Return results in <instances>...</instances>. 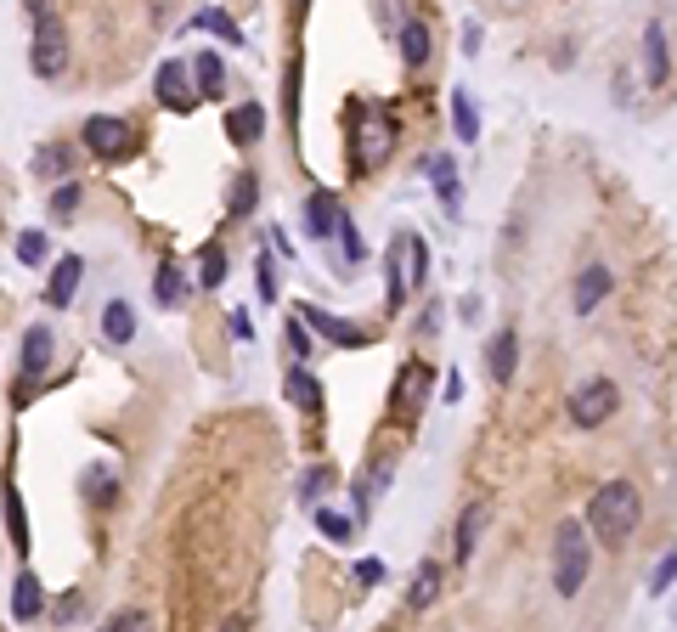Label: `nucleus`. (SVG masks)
<instances>
[{"mask_svg": "<svg viewBox=\"0 0 677 632\" xmlns=\"http://www.w3.org/2000/svg\"><path fill=\"white\" fill-rule=\"evenodd\" d=\"M638 520H644V491L632 486V480H610V486L593 491L582 525H587V537H599L604 548H627Z\"/></svg>", "mask_w": 677, "mask_h": 632, "instance_id": "obj_1", "label": "nucleus"}, {"mask_svg": "<svg viewBox=\"0 0 677 632\" xmlns=\"http://www.w3.org/2000/svg\"><path fill=\"white\" fill-rule=\"evenodd\" d=\"M384 277H390V311L418 294L429 283V243L418 232H395L390 237V254H384Z\"/></svg>", "mask_w": 677, "mask_h": 632, "instance_id": "obj_2", "label": "nucleus"}, {"mask_svg": "<svg viewBox=\"0 0 677 632\" xmlns=\"http://www.w3.org/2000/svg\"><path fill=\"white\" fill-rule=\"evenodd\" d=\"M587 570H593V537H587L582 520H565L553 531V593L576 599L587 587Z\"/></svg>", "mask_w": 677, "mask_h": 632, "instance_id": "obj_3", "label": "nucleus"}, {"mask_svg": "<svg viewBox=\"0 0 677 632\" xmlns=\"http://www.w3.org/2000/svg\"><path fill=\"white\" fill-rule=\"evenodd\" d=\"M79 147H85L91 158H102V164H125V158L136 153V130H130V119L91 113V119H85V130H79Z\"/></svg>", "mask_w": 677, "mask_h": 632, "instance_id": "obj_4", "label": "nucleus"}, {"mask_svg": "<svg viewBox=\"0 0 677 632\" xmlns=\"http://www.w3.org/2000/svg\"><path fill=\"white\" fill-rule=\"evenodd\" d=\"M68 23L57 12H40L34 17V46H29V63L40 79H63L68 74Z\"/></svg>", "mask_w": 677, "mask_h": 632, "instance_id": "obj_5", "label": "nucleus"}, {"mask_svg": "<svg viewBox=\"0 0 677 632\" xmlns=\"http://www.w3.org/2000/svg\"><path fill=\"white\" fill-rule=\"evenodd\" d=\"M615 407H621V390H615V379H587V384H576L570 390V424L576 429H599V424H610L615 418Z\"/></svg>", "mask_w": 677, "mask_h": 632, "instance_id": "obj_6", "label": "nucleus"}, {"mask_svg": "<svg viewBox=\"0 0 677 632\" xmlns=\"http://www.w3.org/2000/svg\"><path fill=\"white\" fill-rule=\"evenodd\" d=\"M192 79V68L181 63V57H170V63H158V74H153V91H158V102L170 113H192V102H198V91L187 85Z\"/></svg>", "mask_w": 677, "mask_h": 632, "instance_id": "obj_7", "label": "nucleus"}, {"mask_svg": "<svg viewBox=\"0 0 677 632\" xmlns=\"http://www.w3.org/2000/svg\"><path fill=\"white\" fill-rule=\"evenodd\" d=\"M514 362H520V333L514 328H497L491 333V345H486V373L497 390H508L514 384Z\"/></svg>", "mask_w": 677, "mask_h": 632, "instance_id": "obj_8", "label": "nucleus"}, {"mask_svg": "<svg viewBox=\"0 0 677 632\" xmlns=\"http://www.w3.org/2000/svg\"><path fill=\"white\" fill-rule=\"evenodd\" d=\"M79 283H85V260L79 254H63L57 266H51V283H46V305L51 311H68L79 294Z\"/></svg>", "mask_w": 677, "mask_h": 632, "instance_id": "obj_9", "label": "nucleus"}, {"mask_svg": "<svg viewBox=\"0 0 677 632\" xmlns=\"http://www.w3.org/2000/svg\"><path fill=\"white\" fill-rule=\"evenodd\" d=\"M79 158H85V147L46 142L40 153H34V175H40V181H68V175H79Z\"/></svg>", "mask_w": 677, "mask_h": 632, "instance_id": "obj_10", "label": "nucleus"}, {"mask_svg": "<svg viewBox=\"0 0 677 632\" xmlns=\"http://www.w3.org/2000/svg\"><path fill=\"white\" fill-rule=\"evenodd\" d=\"M610 266H582V277H576V294H570V305H576V316H593L604 300H610Z\"/></svg>", "mask_w": 677, "mask_h": 632, "instance_id": "obj_11", "label": "nucleus"}, {"mask_svg": "<svg viewBox=\"0 0 677 632\" xmlns=\"http://www.w3.org/2000/svg\"><path fill=\"white\" fill-rule=\"evenodd\" d=\"M644 74H649V85H655V91L672 79V46H666V23H661V17L644 29Z\"/></svg>", "mask_w": 677, "mask_h": 632, "instance_id": "obj_12", "label": "nucleus"}, {"mask_svg": "<svg viewBox=\"0 0 677 632\" xmlns=\"http://www.w3.org/2000/svg\"><path fill=\"white\" fill-rule=\"evenodd\" d=\"M294 311L305 316V328H316V333H328L333 345H350V350H362L367 345V328H356V322H339V316H328V311H316V305H294Z\"/></svg>", "mask_w": 677, "mask_h": 632, "instance_id": "obj_13", "label": "nucleus"}, {"mask_svg": "<svg viewBox=\"0 0 677 632\" xmlns=\"http://www.w3.org/2000/svg\"><path fill=\"white\" fill-rule=\"evenodd\" d=\"M51 356H57V339H51V328H46V322H34V328H23V356H17V362H23V373H29V379H40V373H46V367H51Z\"/></svg>", "mask_w": 677, "mask_h": 632, "instance_id": "obj_14", "label": "nucleus"}, {"mask_svg": "<svg viewBox=\"0 0 677 632\" xmlns=\"http://www.w3.org/2000/svg\"><path fill=\"white\" fill-rule=\"evenodd\" d=\"M226 136H232L237 147H254L260 136H266V108H260V102L232 108V113H226Z\"/></svg>", "mask_w": 677, "mask_h": 632, "instance_id": "obj_15", "label": "nucleus"}, {"mask_svg": "<svg viewBox=\"0 0 677 632\" xmlns=\"http://www.w3.org/2000/svg\"><path fill=\"white\" fill-rule=\"evenodd\" d=\"M339 215H345V204H339L333 192H311V198H305V232L311 237H333Z\"/></svg>", "mask_w": 677, "mask_h": 632, "instance_id": "obj_16", "label": "nucleus"}, {"mask_svg": "<svg viewBox=\"0 0 677 632\" xmlns=\"http://www.w3.org/2000/svg\"><path fill=\"white\" fill-rule=\"evenodd\" d=\"M187 68H192V79H198L192 91L204 96V102H221V96H226V63H221V51H204V57H198V63H187Z\"/></svg>", "mask_w": 677, "mask_h": 632, "instance_id": "obj_17", "label": "nucleus"}, {"mask_svg": "<svg viewBox=\"0 0 677 632\" xmlns=\"http://www.w3.org/2000/svg\"><path fill=\"white\" fill-rule=\"evenodd\" d=\"M12 616H17V621H40V616H46V587H40V576H34V570H23V576H17V587H12Z\"/></svg>", "mask_w": 677, "mask_h": 632, "instance_id": "obj_18", "label": "nucleus"}, {"mask_svg": "<svg viewBox=\"0 0 677 632\" xmlns=\"http://www.w3.org/2000/svg\"><path fill=\"white\" fill-rule=\"evenodd\" d=\"M429 46H435V40H429V23L407 17V23H401V68H407V74H418V68L429 63Z\"/></svg>", "mask_w": 677, "mask_h": 632, "instance_id": "obj_19", "label": "nucleus"}, {"mask_svg": "<svg viewBox=\"0 0 677 632\" xmlns=\"http://www.w3.org/2000/svg\"><path fill=\"white\" fill-rule=\"evenodd\" d=\"M486 520H491V508H486V503H469L463 514H457V565H469V559H474V542H480Z\"/></svg>", "mask_w": 677, "mask_h": 632, "instance_id": "obj_20", "label": "nucleus"}, {"mask_svg": "<svg viewBox=\"0 0 677 632\" xmlns=\"http://www.w3.org/2000/svg\"><path fill=\"white\" fill-rule=\"evenodd\" d=\"M429 390V367H401V379H395V412H401V418H412V412L424 407V401H418V395Z\"/></svg>", "mask_w": 677, "mask_h": 632, "instance_id": "obj_21", "label": "nucleus"}, {"mask_svg": "<svg viewBox=\"0 0 677 632\" xmlns=\"http://www.w3.org/2000/svg\"><path fill=\"white\" fill-rule=\"evenodd\" d=\"M192 29H198V34H215L221 46H249V40H243V29H237V17L221 12V6H204V12L192 17Z\"/></svg>", "mask_w": 677, "mask_h": 632, "instance_id": "obj_22", "label": "nucleus"}, {"mask_svg": "<svg viewBox=\"0 0 677 632\" xmlns=\"http://www.w3.org/2000/svg\"><path fill=\"white\" fill-rule=\"evenodd\" d=\"M226 271H232L226 266V243L221 237H209L204 249H198V283H204V294H215V288L226 283Z\"/></svg>", "mask_w": 677, "mask_h": 632, "instance_id": "obj_23", "label": "nucleus"}, {"mask_svg": "<svg viewBox=\"0 0 677 632\" xmlns=\"http://www.w3.org/2000/svg\"><path fill=\"white\" fill-rule=\"evenodd\" d=\"M102 339H108V345H130V339H136V311H130L125 300L102 305Z\"/></svg>", "mask_w": 677, "mask_h": 632, "instance_id": "obj_24", "label": "nucleus"}, {"mask_svg": "<svg viewBox=\"0 0 677 632\" xmlns=\"http://www.w3.org/2000/svg\"><path fill=\"white\" fill-rule=\"evenodd\" d=\"M288 401H294L305 418H322V384H316L305 367H294V373H288Z\"/></svg>", "mask_w": 677, "mask_h": 632, "instance_id": "obj_25", "label": "nucleus"}, {"mask_svg": "<svg viewBox=\"0 0 677 632\" xmlns=\"http://www.w3.org/2000/svg\"><path fill=\"white\" fill-rule=\"evenodd\" d=\"M435 593H441V565H435V559H424V565L412 570L407 604H412V610H429V604H435Z\"/></svg>", "mask_w": 677, "mask_h": 632, "instance_id": "obj_26", "label": "nucleus"}, {"mask_svg": "<svg viewBox=\"0 0 677 632\" xmlns=\"http://www.w3.org/2000/svg\"><path fill=\"white\" fill-rule=\"evenodd\" d=\"M424 175L435 181V192H441V204H446V209H457V164H452V153H435V158H424Z\"/></svg>", "mask_w": 677, "mask_h": 632, "instance_id": "obj_27", "label": "nucleus"}, {"mask_svg": "<svg viewBox=\"0 0 677 632\" xmlns=\"http://www.w3.org/2000/svg\"><path fill=\"white\" fill-rule=\"evenodd\" d=\"M153 300L164 305V311H175V305L187 300V277H181V266H158L153 271Z\"/></svg>", "mask_w": 677, "mask_h": 632, "instance_id": "obj_28", "label": "nucleus"}, {"mask_svg": "<svg viewBox=\"0 0 677 632\" xmlns=\"http://www.w3.org/2000/svg\"><path fill=\"white\" fill-rule=\"evenodd\" d=\"M254 204H260V175H237L232 181V198H226V215L232 221H243V215H254Z\"/></svg>", "mask_w": 677, "mask_h": 632, "instance_id": "obj_29", "label": "nucleus"}, {"mask_svg": "<svg viewBox=\"0 0 677 632\" xmlns=\"http://www.w3.org/2000/svg\"><path fill=\"white\" fill-rule=\"evenodd\" d=\"M316 531H322L328 542H339V548H345V542H356V520H350V514H339V508H316Z\"/></svg>", "mask_w": 677, "mask_h": 632, "instance_id": "obj_30", "label": "nucleus"}, {"mask_svg": "<svg viewBox=\"0 0 677 632\" xmlns=\"http://www.w3.org/2000/svg\"><path fill=\"white\" fill-rule=\"evenodd\" d=\"M452 130H457V142H474V136H480V113H474L469 91L452 96Z\"/></svg>", "mask_w": 677, "mask_h": 632, "instance_id": "obj_31", "label": "nucleus"}, {"mask_svg": "<svg viewBox=\"0 0 677 632\" xmlns=\"http://www.w3.org/2000/svg\"><path fill=\"white\" fill-rule=\"evenodd\" d=\"M378 486H390V469H367L362 480H356V520H367V514H373Z\"/></svg>", "mask_w": 677, "mask_h": 632, "instance_id": "obj_32", "label": "nucleus"}, {"mask_svg": "<svg viewBox=\"0 0 677 632\" xmlns=\"http://www.w3.org/2000/svg\"><path fill=\"white\" fill-rule=\"evenodd\" d=\"M79 198H85V187H79L74 175H68V181H57V187H51V221H68V215L79 209Z\"/></svg>", "mask_w": 677, "mask_h": 632, "instance_id": "obj_33", "label": "nucleus"}, {"mask_svg": "<svg viewBox=\"0 0 677 632\" xmlns=\"http://www.w3.org/2000/svg\"><path fill=\"white\" fill-rule=\"evenodd\" d=\"M85 497H91V503H113V497H119V474H108L102 463L85 469Z\"/></svg>", "mask_w": 677, "mask_h": 632, "instance_id": "obj_34", "label": "nucleus"}, {"mask_svg": "<svg viewBox=\"0 0 677 632\" xmlns=\"http://www.w3.org/2000/svg\"><path fill=\"white\" fill-rule=\"evenodd\" d=\"M283 339H288V350H294V362H305V356H311V328H305L300 311L283 322Z\"/></svg>", "mask_w": 677, "mask_h": 632, "instance_id": "obj_35", "label": "nucleus"}, {"mask_svg": "<svg viewBox=\"0 0 677 632\" xmlns=\"http://www.w3.org/2000/svg\"><path fill=\"white\" fill-rule=\"evenodd\" d=\"M46 254H51V237L46 232H23V237H17V260H23V266H40Z\"/></svg>", "mask_w": 677, "mask_h": 632, "instance_id": "obj_36", "label": "nucleus"}, {"mask_svg": "<svg viewBox=\"0 0 677 632\" xmlns=\"http://www.w3.org/2000/svg\"><path fill=\"white\" fill-rule=\"evenodd\" d=\"M6 531H12L17 553H29V520H23V508H17V491H6Z\"/></svg>", "mask_w": 677, "mask_h": 632, "instance_id": "obj_37", "label": "nucleus"}, {"mask_svg": "<svg viewBox=\"0 0 677 632\" xmlns=\"http://www.w3.org/2000/svg\"><path fill=\"white\" fill-rule=\"evenodd\" d=\"M672 576H677V553H661V565L649 570V599H666V593H672Z\"/></svg>", "mask_w": 677, "mask_h": 632, "instance_id": "obj_38", "label": "nucleus"}, {"mask_svg": "<svg viewBox=\"0 0 677 632\" xmlns=\"http://www.w3.org/2000/svg\"><path fill=\"white\" fill-rule=\"evenodd\" d=\"M254 277H260V300H277V260H271V254L254 260Z\"/></svg>", "mask_w": 677, "mask_h": 632, "instance_id": "obj_39", "label": "nucleus"}, {"mask_svg": "<svg viewBox=\"0 0 677 632\" xmlns=\"http://www.w3.org/2000/svg\"><path fill=\"white\" fill-rule=\"evenodd\" d=\"M328 480H333V469H311V474H305V486H300V497H305V503H316Z\"/></svg>", "mask_w": 677, "mask_h": 632, "instance_id": "obj_40", "label": "nucleus"}, {"mask_svg": "<svg viewBox=\"0 0 677 632\" xmlns=\"http://www.w3.org/2000/svg\"><path fill=\"white\" fill-rule=\"evenodd\" d=\"M333 232L345 237V254H350V260H362V237H356V226H350V215H339V226H333Z\"/></svg>", "mask_w": 677, "mask_h": 632, "instance_id": "obj_41", "label": "nucleus"}, {"mask_svg": "<svg viewBox=\"0 0 677 632\" xmlns=\"http://www.w3.org/2000/svg\"><path fill=\"white\" fill-rule=\"evenodd\" d=\"M356 582H384V559H356Z\"/></svg>", "mask_w": 677, "mask_h": 632, "instance_id": "obj_42", "label": "nucleus"}, {"mask_svg": "<svg viewBox=\"0 0 677 632\" xmlns=\"http://www.w3.org/2000/svg\"><path fill=\"white\" fill-rule=\"evenodd\" d=\"M226 328H232V339H254V316L249 311H232V322H226Z\"/></svg>", "mask_w": 677, "mask_h": 632, "instance_id": "obj_43", "label": "nucleus"}, {"mask_svg": "<svg viewBox=\"0 0 677 632\" xmlns=\"http://www.w3.org/2000/svg\"><path fill=\"white\" fill-rule=\"evenodd\" d=\"M79 610H85V599H79V593H68V599H63V604H57V621L79 616Z\"/></svg>", "mask_w": 677, "mask_h": 632, "instance_id": "obj_44", "label": "nucleus"}, {"mask_svg": "<svg viewBox=\"0 0 677 632\" xmlns=\"http://www.w3.org/2000/svg\"><path fill=\"white\" fill-rule=\"evenodd\" d=\"M147 621V610H119V616H113V627H142Z\"/></svg>", "mask_w": 677, "mask_h": 632, "instance_id": "obj_45", "label": "nucleus"}, {"mask_svg": "<svg viewBox=\"0 0 677 632\" xmlns=\"http://www.w3.org/2000/svg\"><path fill=\"white\" fill-rule=\"evenodd\" d=\"M23 12H29V17H40V12H51V0H23Z\"/></svg>", "mask_w": 677, "mask_h": 632, "instance_id": "obj_46", "label": "nucleus"}]
</instances>
